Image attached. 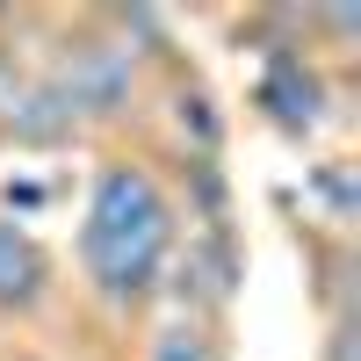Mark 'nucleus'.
Here are the masks:
<instances>
[{"label": "nucleus", "mask_w": 361, "mask_h": 361, "mask_svg": "<svg viewBox=\"0 0 361 361\" xmlns=\"http://www.w3.org/2000/svg\"><path fill=\"white\" fill-rule=\"evenodd\" d=\"M58 304V253L29 224L0 217V325H29Z\"/></svg>", "instance_id": "423d86ee"}, {"label": "nucleus", "mask_w": 361, "mask_h": 361, "mask_svg": "<svg viewBox=\"0 0 361 361\" xmlns=\"http://www.w3.org/2000/svg\"><path fill=\"white\" fill-rule=\"evenodd\" d=\"M166 123H173V159H224V109L202 80H173L166 87Z\"/></svg>", "instance_id": "0eeeda50"}, {"label": "nucleus", "mask_w": 361, "mask_h": 361, "mask_svg": "<svg viewBox=\"0 0 361 361\" xmlns=\"http://www.w3.org/2000/svg\"><path fill=\"white\" fill-rule=\"evenodd\" d=\"M0 145H15V152H73L80 145V123L66 94L44 80V66H22V73H0Z\"/></svg>", "instance_id": "39448f33"}, {"label": "nucleus", "mask_w": 361, "mask_h": 361, "mask_svg": "<svg viewBox=\"0 0 361 361\" xmlns=\"http://www.w3.org/2000/svg\"><path fill=\"white\" fill-rule=\"evenodd\" d=\"M37 66H44V80L58 87V94H66L80 137L137 123L145 94H152V73H145L137 51L109 29L102 8H94V15H58V22H51V44H44Z\"/></svg>", "instance_id": "f03ea898"}, {"label": "nucleus", "mask_w": 361, "mask_h": 361, "mask_svg": "<svg viewBox=\"0 0 361 361\" xmlns=\"http://www.w3.org/2000/svg\"><path fill=\"white\" fill-rule=\"evenodd\" d=\"M333 109H340V87L325 73V58H311L304 44H282L253 66V116L267 130L304 145V137H318L333 123Z\"/></svg>", "instance_id": "7ed1b4c3"}, {"label": "nucleus", "mask_w": 361, "mask_h": 361, "mask_svg": "<svg viewBox=\"0 0 361 361\" xmlns=\"http://www.w3.org/2000/svg\"><path fill=\"white\" fill-rule=\"evenodd\" d=\"M238 289H246V238H238V231H180L159 304L173 318L224 325L231 304H238Z\"/></svg>", "instance_id": "20e7f679"}, {"label": "nucleus", "mask_w": 361, "mask_h": 361, "mask_svg": "<svg viewBox=\"0 0 361 361\" xmlns=\"http://www.w3.org/2000/svg\"><path fill=\"white\" fill-rule=\"evenodd\" d=\"M0 361H44V354H0Z\"/></svg>", "instance_id": "9b49d317"}, {"label": "nucleus", "mask_w": 361, "mask_h": 361, "mask_svg": "<svg viewBox=\"0 0 361 361\" xmlns=\"http://www.w3.org/2000/svg\"><path fill=\"white\" fill-rule=\"evenodd\" d=\"M304 195L318 202V217L333 224V231H347V224H354L361 188H354V166H347V159H318V166L304 173Z\"/></svg>", "instance_id": "1a4fd4ad"}, {"label": "nucleus", "mask_w": 361, "mask_h": 361, "mask_svg": "<svg viewBox=\"0 0 361 361\" xmlns=\"http://www.w3.org/2000/svg\"><path fill=\"white\" fill-rule=\"evenodd\" d=\"M325 361H354V311L325 318Z\"/></svg>", "instance_id": "9d476101"}, {"label": "nucleus", "mask_w": 361, "mask_h": 361, "mask_svg": "<svg viewBox=\"0 0 361 361\" xmlns=\"http://www.w3.org/2000/svg\"><path fill=\"white\" fill-rule=\"evenodd\" d=\"M180 209L166 173L145 159V152H109L87 180V202H80V231H73V260H80V296L94 304L102 318L130 325V318H152L159 296H166V267L180 246Z\"/></svg>", "instance_id": "f257e3e1"}, {"label": "nucleus", "mask_w": 361, "mask_h": 361, "mask_svg": "<svg viewBox=\"0 0 361 361\" xmlns=\"http://www.w3.org/2000/svg\"><path fill=\"white\" fill-rule=\"evenodd\" d=\"M231 347H224V325H202V318H159L152 333H145V347H137V361H224Z\"/></svg>", "instance_id": "6e6552de"}]
</instances>
